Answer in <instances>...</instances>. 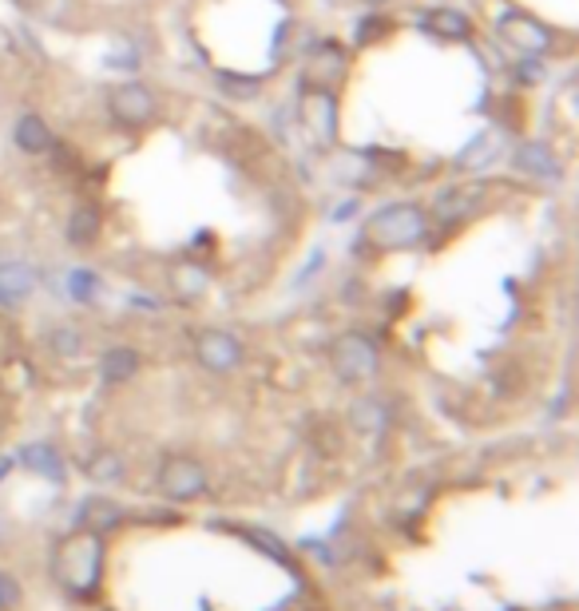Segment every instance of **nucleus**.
<instances>
[{"label":"nucleus","instance_id":"5","mask_svg":"<svg viewBox=\"0 0 579 611\" xmlns=\"http://www.w3.org/2000/svg\"><path fill=\"white\" fill-rule=\"evenodd\" d=\"M333 370L342 373V377H373L377 373V350H373L370 338H362V333H345V338H338L333 342Z\"/></svg>","mask_w":579,"mask_h":611},{"label":"nucleus","instance_id":"17","mask_svg":"<svg viewBox=\"0 0 579 611\" xmlns=\"http://www.w3.org/2000/svg\"><path fill=\"white\" fill-rule=\"evenodd\" d=\"M353 211H357V203H345V207H338V215H333V218H338V223H345V218H350Z\"/></svg>","mask_w":579,"mask_h":611},{"label":"nucleus","instance_id":"2","mask_svg":"<svg viewBox=\"0 0 579 611\" xmlns=\"http://www.w3.org/2000/svg\"><path fill=\"white\" fill-rule=\"evenodd\" d=\"M107 112H112V120L120 127H144V124H151V120H156L159 100H156V92H151L147 83L124 80V83H115L112 92H107Z\"/></svg>","mask_w":579,"mask_h":611},{"label":"nucleus","instance_id":"1","mask_svg":"<svg viewBox=\"0 0 579 611\" xmlns=\"http://www.w3.org/2000/svg\"><path fill=\"white\" fill-rule=\"evenodd\" d=\"M362 239L377 250H413L429 239V215L417 203H389L373 211L362 227Z\"/></svg>","mask_w":579,"mask_h":611},{"label":"nucleus","instance_id":"9","mask_svg":"<svg viewBox=\"0 0 579 611\" xmlns=\"http://www.w3.org/2000/svg\"><path fill=\"white\" fill-rule=\"evenodd\" d=\"M36 286V270L24 267V262L0 259V302L12 306V302H24Z\"/></svg>","mask_w":579,"mask_h":611},{"label":"nucleus","instance_id":"15","mask_svg":"<svg viewBox=\"0 0 579 611\" xmlns=\"http://www.w3.org/2000/svg\"><path fill=\"white\" fill-rule=\"evenodd\" d=\"M492 151H497V139H492V135H480V139H473V144H468V156L456 159V167H461V171H468V167H480L485 159H492Z\"/></svg>","mask_w":579,"mask_h":611},{"label":"nucleus","instance_id":"3","mask_svg":"<svg viewBox=\"0 0 579 611\" xmlns=\"http://www.w3.org/2000/svg\"><path fill=\"white\" fill-rule=\"evenodd\" d=\"M350 72V56H345L342 44H318L310 56H306V68H302V88L306 92H330L345 80Z\"/></svg>","mask_w":579,"mask_h":611},{"label":"nucleus","instance_id":"6","mask_svg":"<svg viewBox=\"0 0 579 611\" xmlns=\"http://www.w3.org/2000/svg\"><path fill=\"white\" fill-rule=\"evenodd\" d=\"M195 353H198V362L215 373H230L238 362H242V346H238V338L227 330L195 333Z\"/></svg>","mask_w":579,"mask_h":611},{"label":"nucleus","instance_id":"7","mask_svg":"<svg viewBox=\"0 0 579 611\" xmlns=\"http://www.w3.org/2000/svg\"><path fill=\"white\" fill-rule=\"evenodd\" d=\"M12 144H16V151H24V156H44V151H53V127L44 124V115L36 112H24L16 124H12Z\"/></svg>","mask_w":579,"mask_h":611},{"label":"nucleus","instance_id":"16","mask_svg":"<svg viewBox=\"0 0 579 611\" xmlns=\"http://www.w3.org/2000/svg\"><path fill=\"white\" fill-rule=\"evenodd\" d=\"M95 286H100V279H95L92 270H72V274H68V291H72V298L88 302L95 294Z\"/></svg>","mask_w":579,"mask_h":611},{"label":"nucleus","instance_id":"11","mask_svg":"<svg viewBox=\"0 0 579 611\" xmlns=\"http://www.w3.org/2000/svg\"><path fill=\"white\" fill-rule=\"evenodd\" d=\"M203 468L195 465V461H171V465L163 468V488L171 493V497H195V493H203Z\"/></svg>","mask_w":579,"mask_h":611},{"label":"nucleus","instance_id":"4","mask_svg":"<svg viewBox=\"0 0 579 611\" xmlns=\"http://www.w3.org/2000/svg\"><path fill=\"white\" fill-rule=\"evenodd\" d=\"M500 36H504L512 48H520L524 56H544V53H552V44H556L548 24L532 21L524 12H504V16H500Z\"/></svg>","mask_w":579,"mask_h":611},{"label":"nucleus","instance_id":"10","mask_svg":"<svg viewBox=\"0 0 579 611\" xmlns=\"http://www.w3.org/2000/svg\"><path fill=\"white\" fill-rule=\"evenodd\" d=\"M421 24L433 32V36H441V41H468V36H473L468 12H456V9H429Z\"/></svg>","mask_w":579,"mask_h":611},{"label":"nucleus","instance_id":"12","mask_svg":"<svg viewBox=\"0 0 579 611\" xmlns=\"http://www.w3.org/2000/svg\"><path fill=\"white\" fill-rule=\"evenodd\" d=\"M516 167H520V171H527V176H540V179L559 176V167H556V159H552V151H548V147H540V144L520 147Z\"/></svg>","mask_w":579,"mask_h":611},{"label":"nucleus","instance_id":"14","mask_svg":"<svg viewBox=\"0 0 579 611\" xmlns=\"http://www.w3.org/2000/svg\"><path fill=\"white\" fill-rule=\"evenodd\" d=\"M175 291L183 294V298H195V294H203L207 291V274L198 267H175Z\"/></svg>","mask_w":579,"mask_h":611},{"label":"nucleus","instance_id":"13","mask_svg":"<svg viewBox=\"0 0 579 611\" xmlns=\"http://www.w3.org/2000/svg\"><path fill=\"white\" fill-rule=\"evenodd\" d=\"M100 370H104L107 382H124V377H132V373L139 370V358H135L132 350H107Z\"/></svg>","mask_w":579,"mask_h":611},{"label":"nucleus","instance_id":"8","mask_svg":"<svg viewBox=\"0 0 579 611\" xmlns=\"http://www.w3.org/2000/svg\"><path fill=\"white\" fill-rule=\"evenodd\" d=\"M100 230H104L100 207H92V203H76L68 223H64V239L72 242V247H92V242L100 239Z\"/></svg>","mask_w":579,"mask_h":611}]
</instances>
